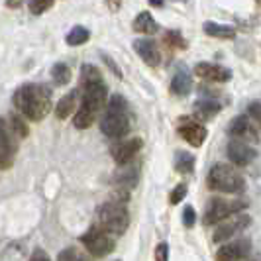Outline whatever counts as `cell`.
<instances>
[{"label":"cell","mask_w":261,"mask_h":261,"mask_svg":"<svg viewBox=\"0 0 261 261\" xmlns=\"http://www.w3.org/2000/svg\"><path fill=\"white\" fill-rule=\"evenodd\" d=\"M251 251V242L249 240H236L230 244H224L222 248L216 251V259H246Z\"/></svg>","instance_id":"12"},{"label":"cell","mask_w":261,"mask_h":261,"mask_svg":"<svg viewBox=\"0 0 261 261\" xmlns=\"http://www.w3.org/2000/svg\"><path fill=\"white\" fill-rule=\"evenodd\" d=\"M106 106V112L100 120V130L106 138L120 140L130 132V116H128V102L122 94H114Z\"/></svg>","instance_id":"2"},{"label":"cell","mask_w":261,"mask_h":261,"mask_svg":"<svg viewBox=\"0 0 261 261\" xmlns=\"http://www.w3.org/2000/svg\"><path fill=\"white\" fill-rule=\"evenodd\" d=\"M220 110H222V106L218 105L214 98H208V96L206 98H200L195 105V112L198 120H210V118L216 116Z\"/></svg>","instance_id":"20"},{"label":"cell","mask_w":261,"mask_h":261,"mask_svg":"<svg viewBox=\"0 0 261 261\" xmlns=\"http://www.w3.org/2000/svg\"><path fill=\"white\" fill-rule=\"evenodd\" d=\"M228 134L232 138H240V140H253V142L259 140L257 128L249 122V116H244V114H240L232 120V124L228 126Z\"/></svg>","instance_id":"13"},{"label":"cell","mask_w":261,"mask_h":261,"mask_svg":"<svg viewBox=\"0 0 261 261\" xmlns=\"http://www.w3.org/2000/svg\"><path fill=\"white\" fill-rule=\"evenodd\" d=\"M79 240H81V244L87 248V251H89L91 255H94V257H105L108 253H112V251H114V246H116L112 234L106 232L105 228H100V226L89 228Z\"/></svg>","instance_id":"5"},{"label":"cell","mask_w":261,"mask_h":261,"mask_svg":"<svg viewBox=\"0 0 261 261\" xmlns=\"http://www.w3.org/2000/svg\"><path fill=\"white\" fill-rule=\"evenodd\" d=\"M30 259L32 261H38V259H49V255H47V253H45V251H43V249H36V251H34V253H32V255H30Z\"/></svg>","instance_id":"38"},{"label":"cell","mask_w":261,"mask_h":261,"mask_svg":"<svg viewBox=\"0 0 261 261\" xmlns=\"http://www.w3.org/2000/svg\"><path fill=\"white\" fill-rule=\"evenodd\" d=\"M249 224H251V218H249L248 214H244L242 210H240V212H234V214L226 216L222 224L216 226V230H214V234H212V242H214V244L228 242L232 236H236L238 232H242V230H246Z\"/></svg>","instance_id":"7"},{"label":"cell","mask_w":261,"mask_h":261,"mask_svg":"<svg viewBox=\"0 0 261 261\" xmlns=\"http://www.w3.org/2000/svg\"><path fill=\"white\" fill-rule=\"evenodd\" d=\"M142 145H144L142 138H128V140L120 138V142L110 147V153H112V159L116 161L118 165H128L132 159L138 155Z\"/></svg>","instance_id":"10"},{"label":"cell","mask_w":261,"mask_h":261,"mask_svg":"<svg viewBox=\"0 0 261 261\" xmlns=\"http://www.w3.org/2000/svg\"><path fill=\"white\" fill-rule=\"evenodd\" d=\"M177 134L193 147H200L208 136V130L200 124V120L196 116H185L177 120Z\"/></svg>","instance_id":"8"},{"label":"cell","mask_w":261,"mask_h":261,"mask_svg":"<svg viewBox=\"0 0 261 261\" xmlns=\"http://www.w3.org/2000/svg\"><path fill=\"white\" fill-rule=\"evenodd\" d=\"M187 193H189V187H187V183H179L175 189H173V191H171L169 202H171V204H179L181 200H185Z\"/></svg>","instance_id":"31"},{"label":"cell","mask_w":261,"mask_h":261,"mask_svg":"<svg viewBox=\"0 0 261 261\" xmlns=\"http://www.w3.org/2000/svg\"><path fill=\"white\" fill-rule=\"evenodd\" d=\"M195 73L200 79H206L212 83H228L232 79V71L222 65H214V63H198L195 65Z\"/></svg>","instance_id":"15"},{"label":"cell","mask_w":261,"mask_h":261,"mask_svg":"<svg viewBox=\"0 0 261 261\" xmlns=\"http://www.w3.org/2000/svg\"><path fill=\"white\" fill-rule=\"evenodd\" d=\"M96 81H102V75L96 67L91 65V63H85L81 67V87L89 85V83H96Z\"/></svg>","instance_id":"29"},{"label":"cell","mask_w":261,"mask_h":261,"mask_svg":"<svg viewBox=\"0 0 261 261\" xmlns=\"http://www.w3.org/2000/svg\"><path fill=\"white\" fill-rule=\"evenodd\" d=\"M204 34L210 38H218V39H234L236 36V28L230 24H218V22H204L202 24Z\"/></svg>","instance_id":"19"},{"label":"cell","mask_w":261,"mask_h":261,"mask_svg":"<svg viewBox=\"0 0 261 261\" xmlns=\"http://www.w3.org/2000/svg\"><path fill=\"white\" fill-rule=\"evenodd\" d=\"M163 41H165V45L171 47V49H187V41L181 36V32H177V30L165 32L163 34Z\"/></svg>","instance_id":"28"},{"label":"cell","mask_w":261,"mask_h":261,"mask_svg":"<svg viewBox=\"0 0 261 261\" xmlns=\"http://www.w3.org/2000/svg\"><path fill=\"white\" fill-rule=\"evenodd\" d=\"M79 253L75 251V248H65L63 251H59V255H57V259L61 261H69V259H77Z\"/></svg>","instance_id":"34"},{"label":"cell","mask_w":261,"mask_h":261,"mask_svg":"<svg viewBox=\"0 0 261 261\" xmlns=\"http://www.w3.org/2000/svg\"><path fill=\"white\" fill-rule=\"evenodd\" d=\"M208 189L212 191H220L226 195H238L246 189V181L242 177V173L234 169L228 163H216L212 165V169L208 171Z\"/></svg>","instance_id":"3"},{"label":"cell","mask_w":261,"mask_h":261,"mask_svg":"<svg viewBox=\"0 0 261 261\" xmlns=\"http://www.w3.org/2000/svg\"><path fill=\"white\" fill-rule=\"evenodd\" d=\"M0 147L8 155H14L18 151V138L14 136V132L10 130V126L4 118H0Z\"/></svg>","instance_id":"17"},{"label":"cell","mask_w":261,"mask_h":261,"mask_svg":"<svg viewBox=\"0 0 261 261\" xmlns=\"http://www.w3.org/2000/svg\"><path fill=\"white\" fill-rule=\"evenodd\" d=\"M53 2H55V0H30L28 6H30V12L39 16V14L47 12L53 6Z\"/></svg>","instance_id":"30"},{"label":"cell","mask_w":261,"mask_h":261,"mask_svg":"<svg viewBox=\"0 0 261 261\" xmlns=\"http://www.w3.org/2000/svg\"><path fill=\"white\" fill-rule=\"evenodd\" d=\"M12 167V155H8L2 147H0V169H10Z\"/></svg>","instance_id":"35"},{"label":"cell","mask_w":261,"mask_h":261,"mask_svg":"<svg viewBox=\"0 0 261 261\" xmlns=\"http://www.w3.org/2000/svg\"><path fill=\"white\" fill-rule=\"evenodd\" d=\"M106 94H108V89H106L105 81L83 85L81 87V105L98 114L106 105Z\"/></svg>","instance_id":"9"},{"label":"cell","mask_w":261,"mask_h":261,"mask_svg":"<svg viewBox=\"0 0 261 261\" xmlns=\"http://www.w3.org/2000/svg\"><path fill=\"white\" fill-rule=\"evenodd\" d=\"M94 120H96V112H92L87 106L81 105L77 108V112H75V118H73V126L79 128V130H87L94 124Z\"/></svg>","instance_id":"23"},{"label":"cell","mask_w":261,"mask_h":261,"mask_svg":"<svg viewBox=\"0 0 261 261\" xmlns=\"http://www.w3.org/2000/svg\"><path fill=\"white\" fill-rule=\"evenodd\" d=\"M134 51L142 57L145 65L159 67V63H161V51H159L155 41H151V39H136L134 41Z\"/></svg>","instance_id":"14"},{"label":"cell","mask_w":261,"mask_h":261,"mask_svg":"<svg viewBox=\"0 0 261 261\" xmlns=\"http://www.w3.org/2000/svg\"><path fill=\"white\" fill-rule=\"evenodd\" d=\"M8 126H10V130L14 132V136H16L18 140L26 138L28 134H30L26 120H24L22 116H18V114H10V118H8Z\"/></svg>","instance_id":"27"},{"label":"cell","mask_w":261,"mask_h":261,"mask_svg":"<svg viewBox=\"0 0 261 261\" xmlns=\"http://www.w3.org/2000/svg\"><path fill=\"white\" fill-rule=\"evenodd\" d=\"M102 59H105L106 65H108L110 69H112V71H114V75H116V77H122V71H120V69L116 67V63L112 61V57H110V55H106V53H102Z\"/></svg>","instance_id":"37"},{"label":"cell","mask_w":261,"mask_h":261,"mask_svg":"<svg viewBox=\"0 0 261 261\" xmlns=\"http://www.w3.org/2000/svg\"><path fill=\"white\" fill-rule=\"evenodd\" d=\"M106 6L110 8V12H118L120 10V6H122V0H105Z\"/></svg>","instance_id":"39"},{"label":"cell","mask_w":261,"mask_h":261,"mask_svg":"<svg viewBox=\"0 0 261 261\" xmlns=\"http://www.w3.org/2000/svg\"><path fill=\"white\" fill-rule=\"evenodd\" d=\"M132 28H134V32H138V34H145V36H153L157 32V22L153 20V16L149 12H140L136 18H134V22H132Z\"/></svg>","instance_id":"18"},{"label":"cell","mask_w":261,"mask_h":261,"mask_svg":"<svg viewBox=\"0 0 261 261\" xmlns=\"http://www.w3.org/2000/svg\"><path fill=\"white\" fill-rule=\"evenodd\" d=\"M248 114H249L251 118H253L255 122H259V120H261V116H259V102H257V100H253V102L249 105Z\"/></svg>","instance_id":"36"},{"label":"cell","mask_w":261,"mask_h":261,"mask_svg":"<svg viewBox=\"0 0 261 261\" xmlns=\"http://www.w3.org/2000/svg\"><path fill=\"white\" fill-rule=\"evenodd\" d=\"M71 77H73V73H71L69 65H65V63H55V65L51 67V79L57 87L67 85V83L71 81Z\"/></svg>","instance_id":"26"},{"label":"cell","mask_w":261,"mask_h":261,"mask_svg":"<svg viewBox=\"0 0 261 261\" xmlns=\"http://www.w3.org/2000/svg\"><path fill=\"white\" fill-rule=\"evenodd\" d=\"M157 261H167L169 259V246L165 242H161L159 246L155 248V255H153Z\"/></svg>","instance_id":"33"},{"label":"cell","mask_w":261,"mask_h":261,"mask_svg":"<svg viewBox=\"0 0 261 261\" xmlns=\"http://www.w3.org/2000/svg\"><path fill=\"white\" fill-rule=\"evenodd\" d=\"M77 100H79V92L77 91L65 94V96H63V98L57 102V106H55V116L59 118V120H67V118L75 112Z\"/></svg>","instance_id":"21"},{"label":"cell","mask_w":261,"mask_h":261,"mask_svg":"<svg viewBox=\"0 0 261 261\" xmlns=\"http://www.w3.org/2000/svg\"><path fill=\"white\" fill-rule=\"evenodd\" d=\"M89 38H91V32L87 30L85 26H75L69 34H67V45H83V43H87L89 41Z\"/></svg>","instance_id":"25"},{"label":"cell","mask_w":261,"mask_h":261,"mask_svg":"<svg viewBox=\"0 0 261 261\" xmlns=\"http://www.w3.org/2000/svg\"><path fill=\"white\" fill-rule=\"evenodd\" d=\"M191 89H193V77L189 75V71L185 67H179L171 79V92L175 96H187Z\"/></svg>","instance_id":"16"},{"label":"cell","mask_w":261,"mask_h":261,"mask_svg":"<svg viewBox=\"0 0 261 261\" xmlns=\"http://www.w3.org/2000/svg\"><path fill=\"white\" fill-rule=\"evenodd\" d=\"M147 2H149L151 6H155V8H159V6H163V2H165V0H147Z\"/></svg>","instance_id":"41"},{"label":"cell","mask_w":261,"mask_h":261,"mask_svg":"<svg viewBox=\"0 0 261 261\" xmlns=\"http://www.w3.org/2000/svg\"><path fill=\"white\" fill-rule=\"evenodd\" d=\"M173 167L177 173H193L195 169V157L191 155L189 151H175V159H173Z\"/></svg>","instance_id":"24"},{"label":"cell","mask_w":261,"mask_h":261,"mask_svg":"<svg viewBox=\"0 0 261 261\" xmlns=\"http://www.w3.org/2000/svg\"><path fill=\"white\" fill-rule=\"evenodd\" d=\"M249 204V200H244V198H238V200H226V198H210L206 202V210H204V218L202 222L204 226H212V224L220 222L226 216L234 214V212H240V210H246Z\"/></svg>","instance_id":"6"},{"label":"cell","mask_w":261,"mask_h":261,"mask_svg":"<svg viewBox=\"0 0 261 261\" xmlns=\"http://www.w3.org/2000/svg\"><path fill=\"white\" fill-rule=\"evenodd\" d=\"M226 151H228V157H230V161L238 165V167H246L249 165L255 155H257V151L248 145V142H244V140H240V138H234V140H230L228 145H226Z\"/></svg>","instance_id":"11"},{"label":"cell","mask_w":261,"mask_h":261,"mask_svg":"<svg viewBox=\"0 0 261 261\" xmlns=\"http://www.w3.org/2000/svg\"><path fill=\"white\" fill-rule=\"evenodd\" d=\"M98 226L114 236L124 234L130 226V212L126 208V202L120 200H106L98 208Z\"/></svg>","instance_id":"4"},{"label":"cell","mask_w":261,"mask_h":261,"mask_svg":"<svg viewBox=\"0 0 261 261\" xmlns=\"http://www.w3.org/2000/svg\"><path fill=\"white\" fill-rule=\"evenodd\" d=\"M196 222V212L193 206H185L183 210V224H185V228H193Z\"/></svg>","instance_id":"32"},{"label":"cell","mask_w":261,"mask_h":261,"mask_svg":"<svg viewBox=\"0 0 261 261\" xmlns=\"http://www.w3.org/2000/svg\"><path fill=\"white\" fill-rule=\"evenodd\" d=\"M14 106L26 120L39 122L51 110V91L45 85L28 83L14 92Z\"/></svg>","instance_id":"1"},{"label":"cell","mask_w":261,"mask_h":261,"mask_svg":"<svg viewBox=\"0 0 261 261\" xmlns=\"http://www.w3.org/2000/svg\"><path fill=\"white\" fill-rule=\"evenodd\" d=\"M22 2H24V0H6V6H8V8H20Z\"/></svg>","instance_id":"40"},{"label":"cell","mask_w":261,"mask_h":261,"mask_svg":"<svg viewBox=\"0 0 261 261\" xmlns=\"http://www.w3.org/2000/svg\"><path fill=\"white\" fill-rule=\"evenodd\" d=\"M122 169H118V173L114 175V181L118 187L122 189H132L138 183V169L136 167H126V165H120Z\"/></svg>","instance_id":"22"}]
</instances>
